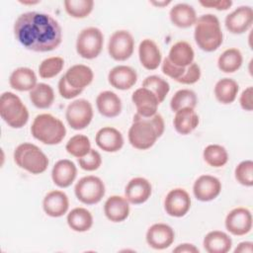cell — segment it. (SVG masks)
Segmentation results:
<instances>
[{
    "mask_svg": "<svg viewBox=\"0 0 253 253\" xmlns=\"http://www.w3.org/2000/svg\"><path fill=\"white\" fill-rule=\"evenodd\" d=\"M65 119L73 129L80 130L87 127L93 119L91 103L85 99L74 100L66 108Z\"/></svg>",
    "mask_w": 253,
    "mask_h": 253,
    "instance_id": "30bf717a",
    "label": "cell"
},
{
    "mask_svg": "<svg viewBox=\"0 0 253 253\" xmlns=\"http://www.w3.org/2000/svg\"><path fill=\"white\" fill-rule=\"evenodd\" d=\"M239 86L237 82L231 78H221L214 85V96L216 100L223 104L228 105L236 99Z\"/></svg>",
    "mask_w": 253,
    "mask_h": 253,
    "instance_id": "4dcf8cb0",
    "label": "cell"
},
{
    "mask_svg": "<svg viewBox=\"0 0 253 253\" xmlns=\"http://www.w3.org/2000/svg\"><path fill=\"white\" fill-rule=\"evenodd\" d=\"M14 161L22 169L31 174L43 173L48 166V158L42 150L30 142L19 144L14 151Z\"/></svg>",
    "mask_w": 253,
    "mask_h": 253,
    "instance_id": "5b68a950",
    "label": "cell"
},
{
    "mask_svg": "<svg viewBox=\"0 0 253 253\" xmlns=\"http://www.w3.org/2000/svg\"><path fill=\"white\" fill-rule=\"evenodd\" d=\"M129 203L122 196H111L104 205L106 217L113 222H121L127 218L129 214Z\"/></svg>",
    "mask_w": 253,
    "mask_h": 253,
    "instance_id": "603a6c76",
    "label": "cell"
},
{
    "mask_svg": "<svg viewBox=\"0 0 253 253\" xmlns=\"http://www.w3.org/2000/svg\"><path fill=\"white\" fill-rule=\"evenodd\" d=\"M203 245L208 253H226L231 249L232 240L225 232L213 230L205 236Z\"/></svg>",
    "mask_w": 253,
    "mask_h": 253,
    "instance_id": "f546056e",
    "label": "cell"
},
{
    "mask_svg": "<svg viewBox=\"0 0 253 253\" xmlns=\"http://www.w3.org/2000/svg\"><path fill=\"white\" fill-rule=\"evenodd\" d=\"M147 244L156 250H162L168 248L175 239L174 229L166 223H154L146 232Z\"/></svg>",
    "mask_w": 253,
    "mask_h": 253,
    "instance_id": "5bb4252c",
    "label": "cell"
},
{
    "mask_svg": "<svg viewBox=\"0 0 253 253\" xmlns=\"http://www.w3.org/2000/svg\"><path fill=\"white\" fill-rule=\"evenodd\" d=\"M198 103L196 93L190 89L178 90L171 98L170 107L173 112H177L183 108L195 109Z\"/></svg>",
    "mask_w": 253,
    "mask_h": 253,
    "instance_id": "d590c367",
    "label": "cell"
},
{
    "mask_svg": "<svg viewBox=\"0 0 253 253\" xmlns=\"http://www.w3.org/2000/svg\"><path fill=\"white\" fill-rule=\"evenodd\" d=\"M185 69L186 67H178L172 64L167 57H165L162 62V72L175 81H178L183 76Z\"/></svg>",
    "mask_w": 253,
    "mask_h": 253,
    "instance_id": "ee69618b",
    "label": "cell"
},
{
    "mask_svg": "<svg viewBox=\"0 0 253 253\" xmlns=\"http://www.w3.org/2000/svg\"><path fill=\"white\" fill-rule=\"evenodd\" d=\"M195 52L191 44L185 41H180L174 43L167 58L172 64L178 67H187L194 62Z\"/></svg>",
    "mask_w": 253,
    "mask_h": 253,
    "instance_id": "f1b7e54d",
    "label": "cell"
},
{
    "mask_svg": "<svg viewBox=\"0 0 253 253\" xmlns=\"http://www.w3.org/2000/svg\"><path fill=\"white\" fill-rule=\"evenodd\" d=\"M225 228L233 235H245L252 229V214L246 208H235L225 217Z\"/></svg>",
    "mask_w": 253,
    "mask_h": 253,
    "instance_id": "8fae6325",
    "label": "cell"
},
{
    "mask_svg": "<svg viewBox=\"0 0 253 253\" xmlns=\"http://www.w3.org/2000/svg\"><path fill=\"white\" fill-rule=\"evenodd\" d=\"M142 87L149 89L158 99L159 103H162L170 91L169 83L160 76L150 75L147 76L143 82Z\"/></svg>",
    "mask_w": 253,
    "mask_h": 253,
    "instance_id": "f35d334b",
    "label": "cell"
},
{
    "mask_svg": "<svg viewBox=\"0 0 253 253\" xmlns=\"http://www.w3.org/2000/svg\"><path fill=\"white\" fill-rule=\"evenodd\" d=\"M20 3H22V4H24V5H35V4H38V3H40V1L39 0H37V1H19Z\"/></svg>",
    "mask_w": 253,
    "mask_h": 253,
    "instance_id": "816d5d0a",
    "label": "cell"
},
{
    "mask_svg": "<svg viewBox=\"0 0 253 253\" xmlns=\"http://www.w3.org/2000/svg\"><path fill=\"white\" fill-rule=\"evenodd\" d=\"M33 136L43 144L54 145L62 141L66 134L63 123L50 114L38 115L32 124Z\"/></svg>",
    "mask_w": 253,
    "mask_h": 253,
    "instance_id": "277c9868",
    "label": "cell"
},
{
    "mask_svg": "<svg viewBox=\"0 0 253 253\" xmlns=\"http://www.w3.org/2000/svg\"><path fill=\"white\" fill-rule=\"evenodd\" d=\"M95 141L102 150L106 152H117L124 145V136L117 128L104 126L97 131Z\"/></svg>",
    "mask_w": 253,
    "mask_h": 253,
    "instance_id": "d6986e66",
    "label": "cell"
},
{
    "mask_svg": "<svg viewBox=\"0 0 253 253\" xmlns=\"http://www.w3.org/2000/svg\"><path fill=\"white\" fill-rule=\"evenodd\" d=\"M138 57L141 65L147 70L157 69L162 59L158 45L150 39H145L139 43Z\"/></svg>",
    "mask_w": 253,
    "mask_h": 253,
    "instance_id": "7402d4cb",
    "label": "cell"
},
{
    "mask_svg": "<svg viewBox=\"0 0 253 253\" xmlns=\"http://www.w3.org/2000/svg\"><path fill=\"white\" fill-rule=\"evenodd\" d=\"M194 39L202 50L207 52L216 50L223 41V34L217 17L212 14L200 16L195 23Z\"/></svg>",
    "mask_w": 253,
    "mask_h": 253,
    "instance_id": "3957f363",
    "label": "cell"
},
{
    "mask_svg": "<svg viewBox=\"0 0 253 253\" xmlns=\"http://www.w3.org/2000/svg\"><path fill=\"white\" fill-rule=\"evenodd\" d=\"M109 83L116 89H130L137 81L136 71L127 65H117L108 74Z\"/></svg>",
    "mask_w": 253,
    "mask_h": 253,
    "instance_id": "ffe728a7",
    "label": "cell"
},
{
    "mask_svg": "<svg viewBox=\"0 0 253 253\" xmlns=\"http://www.w3.org/2000/svg\"><path fill=\"white\" fill-rule=\"evenodd\" d=\"M252 96H253V88L251 86L247 87L245 90L242 91L240 98H239V103H240L241 108L244 111L251 112L253 110Z\"/></svg>",
    "mask_w": 253,
    "mask_h": 253,
    "instance_id": "bcb514c9",
    "label": "cell"
},
{
    "mask_svg": "<svg viewBox=\"0 0 253 253\" xmlns=\"http://www.w3.org/2000/svg\"><path fill=\"white\" fill-rule=\"evenodd\" d=\"M74 193L78 201L85 205L98 204L106 193L104 182L97 176L88 175L82 177L74 187Z\"/></svg>",
    "mask_w": 253,
    "mask_h": 253,
    "instance_id": "ba28073f",
    "label": "cell"
},
{
    "mask_svg": "<svg viewBox=\"0 0 253 253\" xmlns=\"http://www.w3.org/2000/svg\"><path fill=\"white\" fill-rule=\"evenodd\" d=\"M78 164L80 168L85 171H95L99 169L102 164L101 154L97 150L91 148L85 156L78 158Z\"/></svg>",
    "mask_w": 253,
    "mask_h": 253,
    "instance_id": "b9f144b4",
    "label": "cell"
},
{
    "mask_svg": "<svg viewBox=\"0 0 253 253\" xmlns=\"http://www.w3.org/2000/svg\"><path fill=\"white\" fill-rule=\"evenodd\" d=\"M165 128L162 116L158 113L151 117L133 116L132 124L128 129L127 138L131 146L139 150H146L154 145Z\"/></svg>",
    "mask_w": 253,
    "mask_h": 253,
    "instance_id": "7a4b0ae2",
    "label": "cell"
},
{
    "mask_svg": "<svg viewBox=\"0 0 253 253\" xmlns=\"http://www.w3.org/2000/svg\"><path fill=\"white\" fill-rule=\"evenodd\" d=\"M169 17L174 26L182 29L194 26L198 19L194 7L187 3H178L174 5L169 12Z\"/></svg>",
    "mask_w": 253,
    "mask_h": 253,
    "instance_id": "484cf974",
    "label": "cell"
},
{
    "mask_svg": "<svg viewBox=\"0 0 253 253\" xmlns=\"http://www.w3.org/2000/svg\"><path fill=\"white\" fill-rule=\"evenodd\" d=\"M96 107L103 117L115 118L122 112V101L115 92L107 90L97 96Z\"/></svg>",
    "mask_w": 253,
    "mask_h": 253,
    "instance_id": "d4e9b609",
    "label": "cell"
},
{
    "mask_svg": "<svg viewBox=\"0 0 253 253\" xmlns=\"http://www.w3.org/2000/svg\"><path fill=\"white\" fill-rule=\"evenodd\" d=\"M63 76L71 87L83 91L88 85L92 83L94 73L92 69L87 65L75 64L69 67Z\"/></svg>",
    "mask_w": 253,
    "mask_h": 253,
    "instance_id": "cb8c5ba5",
    "label": "cell"
},
{
    "mask_svg": "<svg viewBox=\"0 0 253 253\" xmlns=\"http://www.w3.org/2000/svg\"><path fill=\"white\" fill-rule=\"evenodd\" d=\"M77 176V168L69 159L58 160L52 167L51 179L59 188L69 187Z\"/></svg>",
    "mask_w": 253,
    "mask_h": 253,
    "instance_id": "44dd1931",
    "label": "cell"
},
{
    "mask_svg": "<svg viewBox=\"0 0 253 253\" xmlns=\"http://www.w3.org/2000/svg\"><path fill=\"white\" fill-rule=\"evenodd\" d=\"M201 74H202V72H201L200 65L196 62H193L189 66L186 67L183 76L177 82H179L181 84L191 85L200 80Z\"/></svg>",
    "mask_w": 253,
    "mask_h": 253,
    "instance_id": "7bdbcfd3",
    "label": "cell"
},
{
    "mask_svg": "<svg viewBox=\"0 0 253 253\" xmlns=\"http://www.w3.org/2000/svg\"><path fill=\"white\" fill-rule=\"evenodd\" d=\"M64 66V60L60 56H50L43 59L39 65V74L43 79L55 77Z\"/></svg>",
    "mask_w": 253,
    "mask_h": 253,
    "instance_id": "ab89813d",
    "label": "cell"
},
{
    "mask_svg": "<svg viewBox=\"0 0 253 253\" xmlns=\"http://www.w3.org/2000/svg\"><path fill=\"white\" fill-rule=\"evenodd\" d=\"M203 157L207 164L215 168L224 166L228 161L227 150L219 144H209L206 146Z\"/></svg>",
    "mask_w": 253,
    "mask_h": 253,
    "instance_id": "e575fe53",
    "label": "cell"
},
{
    "mask_svg": "<svg viewBox=\"0 0 253 253\" xmlns=\"http://www.w3.org/2000/svg\"><path fill=\"white\" fill-rule=\"evenodd\" d=\"M104 36L100 29L88 27L83 29L76 40V51L85 59L96 58L102 51Z\"/></svg>",
    "mask_w": 253,
    "mask_h": 253,
    "instance_id": "52a82bcc",
    "label": "cell"
},
{
    "mask_svg": "<svg viewBox=\"0 0 253 253\" xmlns=\"http://www.w3.org/2000/svg\"><path fill=\"white\" fill-rule=\"evenodd\" d=\"M200 4L203 7L207 8H213L218 11H224L231 7L232 1L231 0H211V1H200Z\"/></svg>",
    "mask_w": 253,
    "mask_h": 253,
    "instance_id": "7dc6e473",
    "label": "cell"
},
{
    "mask_svg": "<svg viewBox=\"0 0 253 253\" xmlns=\"http://www.w3.org/2000/svg\"><path fill=\"white\" fill-rule=\"evenodd\" d=\"M150 3L156 7H165L170 4L171 1H151Z\"/></svg>",
    "mask_w": 253,
    "mask_h": 253,
    "instance_id": "f907efd6",
    "label": "cell"
},
{
    "mask_svg": "<svg viewBox=\"0 0 253 253\" xmlns=\"http://www.w3.org/2000/svg\"><path fill=\"white\" fill-rule=\"evenodd\" d=\"M9 84L17 91H31L38 84L37 75L29 67H19L12 71L9 77Z\"/></svg>",
    "mask_w": 253,
    "mask_h": 253,
    "instance_id": "4316f807",
    "label": "cell"
},
{
    "mask_svg": "<svg viewBox=\"0 0 253 253\" xmlns=\"http://www.w3.org/2000/svg\"><path fill=\"white\" fill-rule=\"evenodd\" d=\"M69 208V200L67 195L59 190L48 192L42 201V209L44 212L51 217H60L65 214Z\"/></svg>",
    "mask_w": 253,
    "mask_h": 253,
    "instance_id": "ac0fdd59",
    "label": "cell"
},
{
    "mask_svg": "<svg viewBox=\"0 0 253 253\" xmlns=\"http://www.w3.org/2000/svg\"><path fill=\"white\" fill-rule=\"evenodd\" d=\"M134 49V40L132 35L126 30H119L112 34L108 42V52L117 61L128 59Z\"/></svg>",
    "mask_w": 253,
    "mask_h": 253,
    "instance_id": "9c48e42d",
    "label": "cell"
},
{
    "mask_svg": "<svg viewBox=\"0 0 253 253\" xmlns=\"http://www.w3.org/2000/svg\"><path fill=\"white\" fill-rule=\"evenodd\" d=\"M191 208V198L188 192L182 188L171 190L164 200L166 213L173 217L184 216Z\"/></svg>",
    "mask_w": 253,
    "mask_h": 253,
    "instance_id": "7c38bea8",
    "label": "cell"
},
{
    "mask_svg": "<svg viewBox=\"0 0 253 253\" xmlns=\"http://www.w3.org/2000/svg\"><path fill=\"white\" fill-rule=\"evenodd\" d=\"M175 253H199V249L191 243H182L173 249Z\"/></svg>",
    "mask_w": 253,
    "mask_h": 253,
    "instance_id": "c3c4849f",
    "label": "cell"
},
{
    "mask_svg": "<svg viewBox=\"0 0 253 253\" xmlns=\"http://www.w3.org/2000/svg\"><path fill=\"white\" fill-rule=\"evenodd\" d=\"M234 176L237 182L246 187L253 186V162L251 160L241 161L235 168Z\"/></svg>",
    "mask_w": 253,
    "mask_h": 253,
    "instance_id": "60d3db41",
    "label": "cell"
},
{
    "mask_svg": "<svg viewBox=\"0 0 253 253\" xmlns=\"http://www.w3.org/2000/svg\"><path fill=\"white\" fill-rule=\"evenodd\" d=\"M63 4L66 13L76 19L88 17L94 8L93 0H65Z\"/></svg>",
    "mask_w": 253,
    "mask_h": 253,
    "instance_id": "8d00e7d4",
    "label": "cell"
},
{
    "mask_svg": "<svg viewBox=\"0 0 253 253\" xmlns=\"http://www.w3.org/2000/svg\"><path fill=\"white\" fill-rule=\"evenodd\" d=\"M14 36L27 49L46 52L55 49L62 41V30L50 15L41 12L21 14L14 23Z\"/></svg>",
    "mask_w": 253,
    "mask_h": 253,
    "instance_id": "6da1fadb",
    "label": "cell"
},
{
    "mask_svg": "<svg viewBox=\"0 0 253 253\" xmlns=\"http://www.w3.org/2000/svg\"><path fill=\"white\" fill-rule=\"evenodd\" d=\"M173 125L176 131L182 135L191 133L199 125V116L192 108H183L175 112Z\"/></svg>",
    "mask_w": 253,
    "mask_h": 253,
    "instance_id": "83f0119b",
    "label": "cell"
},
{
    "mask_svg": "<svg viewBox=\"0 0 253 253\" xmlns=\"http://www.w3.org/2000/svg\"><path fill=\"white\" fill-rule=\"evenodd\" d=\"M68 226L77 232H84L89 230L93 225L92 213L84 208H75L67 214Z\"/></svg>",
    "mask_w": 253,
    "mask_h": 253,
    "instance_id": "1f68e13d",
    "label": "cell"
},
{
    "mask_svg": "<svg viewBox=\"0 0 253 253\" xmlns=\"http://www.w3.org/2000/svg\"><path fill=\"white\" fill-rule=\"evenodd\" d=\"M152 187L150 182L142 177H135L128 181L125 188V198L132 205L145 203L151 196Z\"/></svg>",
    "mask_w": 253,
    "mask_h": 253,
    "instance_id": "2e32d148",
    "label": "cell"
},
{
    "mask_svg": "<svg viewBox=\"0 0 253 253\" xmlns=\"http://www.w3.org/2000/svg\"><path fill=\"white\" fill-rule=\"evenodd\" d=\"M0 116L13 128L23 127L29 121V111L22 100L12 92H4L0 97Z\"/></svg>",
    "mask_w": 253,
    "mask_h": 253,
    "instance_id": "8992f818",
    "label": "cell"
},
{
    "mask_svg": "<svg viewBox=\"0 0 253 253\" xmlns=\"http://www.w3.org/2000/svg\"><path fill=\"white\" fill-rule=\"evenodd\" d=\"M243 62L242 53L238 48L225 49L217 59V66L224 73H233L237 71Z\"/></svg>",
    "mask_w": 253,
    "mask_h": 253,
    "instance_id": "836d02e7",
    "label": "cell"
},
{
    "mask_svg": "<svg viewBox=\"0 0 253 253\" xmlns=\"http://www.w3.org/2000/svg\"><path fill=\"white\" fill-rule=\"evenodd\" d=\"M65 149L70 155L81 158L91 150V142L86 135L75 134L68 139Z\"/></svg>",
    "mask_w": 253,
    "mask_h": 253,
    "instance_id": "74e56055",
    "label": "cell"
},
{
    "mask_svg": "<svg viewBox=\"0 0 253 253\" xmlns=\"http://www.w3.org/2000/svg\"><path fill=\"white\" fill-rule=\"evenodd\" d=\"M58 92L62 98L69 100V99H73V98L77 97L78 95H80L82 93V90H78V89L71 87L66 82L64 76L62 75L58 81Z\"/></svg>",
    "mask_w": 253,
    "mask_h": 253,
    "instance_id": "f6af8a7d",
    "label": "cell"
},
{
    "mask_svg": "<svg viewBox=\"0 0 253 253\" xmlns=\"http://www.w3.org/2000/svg\"><path fill=\"white\" fill-rule=\"evenodd\" d=\"M131 101L135 105L136 114L141 117L155 115L160 104L157 97L149 89L144 87H140L132 93Z\"/></svg>",
    "mask_w": 253,
    "mask_h": 253,
    "instance_id": "e0dca14e",
    "label": "cell"
},
{
    "mask_svg": "<svg viewBox=\"0 0 253 253\" xmlns=\"http://www.w3.org/2000/svg\"><path fill=\"white\" fill-rule=\"evenodd\" d=\"M235 253H244V252H248V253H252L253 252V243L250 241H243L240 242L237 247L234 249Z\"/></svg>",
    "mask_w": 253,
    "mask_h": 253,
    "instance_id": "681fc988",
    "label": "cell"
},
{
    "mask_svg": "<svg viewBox=\"0 0 253 253\" xmlns=\"http://www.w3.org/2000/svg\"><path fill=\"white\" fill-rule=\"evenodd\" d=\"M221 192L220 181L211 175L200 176L193 185L195 198L201 202H210L214 200Z\"/></svg>",
    "mask_w": 253,
    "mask_h": 253,
    "instance_id": "9a60e30c",
    "label": "cell"
},
{
    "mask_svg": "<svg viewBox=\"0 0 253 253\" xmlns=\"http://www.w3.org/2000/svg\"><path fill=\"white\" fill-rule=\"evenodd\" d=\"M225 28L234 35L247 32L253 24V10L250 6H239L229 13L224 20Z\"/></svg>",
    "mask_w": 253,
    "mask_h": 253,
    "instance_id": "4fadbf2b",
    "label": "cell"
},
{
    "mask_svg": "<svg viewBox=\"0 0 253 253\" xmlns=\"http://www.w3.org/2000/svg\"><path fill=\"white\" fill-rule=\"evenodd\" d=\"M30 100L38 109H47L54 101V92L50 85L45 83H38L33 90L30 91Z\"/></svg>",
    "mask_w": 253,
    "mask_h": 253,
    "instance_id": "d6a6232c",
    "label": "cell"
}]
</instances>
